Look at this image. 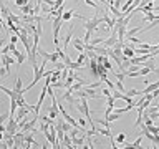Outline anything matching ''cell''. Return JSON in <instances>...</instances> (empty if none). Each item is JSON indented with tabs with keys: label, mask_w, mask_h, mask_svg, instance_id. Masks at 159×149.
Returning a JSON list of instances; mask_svg holds the SVG:
<instances>
[{
	"label": "cell",
	"mask_w": 159,
	"mask_h": 149,
	"mask_svg": "<svg viewBox=\"0 0 159 149\" xmlns=\"http://www.w3.org/2000/svg\"><path fill=\"white\" fill-rule=\"evenodd\" d=\"M27 58H28V53H20V55L15 58V60H17V65H22V63L27 60Z\"/></svg>",
	"instance_id": "obj_16"
},
{
	"label": "cell",
	"mask_w": 159,
	"mask_h": 149,
	"mask_svg": "<svg viewBox=\"0 0 159 149\" xmlns=\"http://www.w3.org/2000/svg\"><path fill=\"white\" fill-rule=\"evenodd\" d=\"M124 139H126V136H124V133H119L116 138H114V141H116V144H123Z\"/></svg>",
	"instance_id": "obj_17"
},
{
	"label": "cell",
	"mask_w": 159,
	"mask_h": 149,
	"mask_svg": "<svg viewBox=\"0 0 159 149\" xmlns=\"http://www.w3.org/2000/svg\"><path fill=\"white\" fill-rule=\"evenodd\" d=\"M86 22V31H95L98 28V25H99V23H103V17H95V18H91V20H85Z\"/></svg>",
	"instance_id": "obj_4"
},
{
	"label": "cell",
	"mask_w": 159,
	"mask_h": 149,
	"mask_svg": "<svg viewBox=\"0 0 159 149\" xmlns=\"http://www.w3.org/2000/svg\"><path fill=\"white\" fill-rule=\"evenodd\" d=\"M8 52H10V45H7V46H4V48H2V55H8Z\"/></svg>",
	"instance_id": "obj_24"
},
{
	"label": "cell",
	"mask_w": 159,
	"mask_h": 149,
	"mask_svg": "<svg viewBox=\"0 0 159 149\" xmlns=\"http://www.w3.org/2000/svg\"><path fill=\"white\" fill-rule=\"evenodd\" d=\"M4 45H5V40H0V48H2Z\"/></svg>",
	"instance_id": "obj_29"
},
{
	"label": "cell",
	"mask_w": 159,
	"mask_h": 149,
	"mask_svg": "<svg viewBox=\"0 0 159 149\" xmlns=\"http://www.w3.org/2000/svg\"><path fill=\"white\" fill-rule=\"evenodd\" d=\"M62 17H55L53 20V45H58V33H60V27H62Z\"/></svg>",
	"instance_id": "obj_3"
},
{
	"label": "cell",
	"mask_w": 159,
	"mask_h": 149,
	"mask_svg": "<svg viewBox=\"0 0 159 149\" xmlns=\"http://www.w3.org/2000/svg\"><path fill=\"white\" fill-rule=\"evenodd\" d=\"M108 106H114V98L108 96Z\"/></svg>",
	"instance_id": "obj_26"
},
{
	"label": "cell",
	"mask_w": 159,
	"mask_h": 149,
	"mask_svg": "<svg viewBox=\"0 0 159 149\" xmlns=\"http://www.w3.org/2000/svg\"><path fill=\"white\" fill-rule=\"evenodd\" d=\"M78 123H80V126H81V128H85V119L80 118V119H78Z\"/></svg>",
	"instance_id": "obj_28"
},
{
	"label": "cell",
	"mask_w": 159,
	"mask_h": 149,
	"mask_svg": "<svg viewBox=\"0 0 159 149\" xmlns=\"http://www.w3.org/2000/svg\"><path fill=\"white\" fill-rule=\"evenodd\" d=\"M36 55H40L41 58H43V60H46V62H51V63H57L58 62V53L55 52V53H48V52H45V50H36Z\"/></svg>",
	"instance_id": "obj_2"
},
{
	"label": "cell",
	"mask_w": 159,
	"mask_h": 149,
	"mask_svg": "<svg viewBox=\"0 0 159 149\" xmlns=\"http://www.w3.org/2000/svg\"><path fill=\"white\" fill-rule=\"evenodd\" d=\"M8 116H10V113H4V114H0V124H4L8 119Z\"/></svg>",
	"instance_id": "obj_20"
},
{
	"label": "cell",
	"mask_w": 159,
	"mask_h": 149,
	"mask_svg": "<svg viewBox=\"0 0 159 149\" xmlns=\"http://www.w3.org/2000/svg\"><path fill=\"white\" fill-rule=\"evenodd\" d=\"M71 38H73V27L70 28V31H68L67 35H65V38H63V46H62V48L67 53H68V43H70V40H71Z\"/></svg>",
	"instance_id": "obj_8"
},
{
	"label": "cell",
	"mask_w": 159,
	"mask_h": 149,
	"mask_svg": "<svg viewBox=\"0 0 159 149\" xmlns=\"http://www.w3.org/2000/svg\"><path fill=\"white\" fill-rule=\"evenodd\" d=\"M103 65H104V68H106V70H113V65H111V62L108 60V57H104V62H103Z\"/></svg>",
	"instance_id": "obj_18"
},
{
	"label": "cell",
	"mask_w": 159,
	"mask_h": 149,
	"mask_svg": "<svg viewBox=\"0 0 159 149\" xmlns=\"http://www.w3.org/2000/svg\"><path fill=\"white\" fill-rule=\"evenodd\" d=\"M76 80H78V78H76V75H75V70H70V71H68L67 80H65V88H70L73 83L76 81Z\"/></svg>",
	"instance_id": "obj_6"
},
{
	"label": "cell",
	"mask_w": 159,
	"mask_h": 149,
	"mask_svg": "<svg viewBox=\"0 0 159 149\" xmlns=\"http://www.w3.org/2000/svg\"><path fill=\"white\" fill-rule=\"evenodd\" d=\"M158 88H159V80H158V81H154V83H151L149 86L144 88L143 91H138V93H139V94H148V93H153L154 90H158Z\"/></svg>",
	"instance_id": "obj_7"
},
{
	"label": "cell",
	"mask_w": 159,
	"mask_h": 149,
	"mask_svg": "<svg viewBox=\"0 0 159 149\" xmlns=\"http://www.w3.org/2000/svg\"><path fill=\"white\" fill-rule=\"evenodd\" d=\"M20 12L23 13V15H35V13H33V8H32L30 3H27V5L20 7Z\"/></svg>",
	"instance_id": "obj_12"
},
{
	"label": "cell",
	"mask_w": 159,
	"mask_h": 149,
	"mask_svg": "<svg viewBox=\"0 0 159 149\" xmlns=\"http://www.w3.org/2000/svg\"><path fill=\"white\" fill-rule=\"evenodd\" d=\"M123 57H126V58H134V48H131L129 45L123 43Z\"/></svg>",
	"instance_id": "obj_10"
},
{
	"label": "cell",
	"mask_w": 159,
	"mask_h": 149,
	"mask_svg": "<svg viewBox=\"0 0 159 149\" xmlns=\"http://www.w3.org/2000/svg\"><path fill=\"white\" fill-rule=\"evenodd\" d=\"M103 38H93V40H90V45L91 46H95V45H99V43H103Z\"/></svg>",
	"instance_id": "obj_19"
},
{
	"label": "cell",
	"mask_w": 159,
	"mask_h": 149,
	"mask_svg": "<svg viewBox=\"0 0 159 149\" xmlns=\"http://www.w3.org/2000/svg\"><path fill=\"white\" fill-rule=\"evenodd\" d=\"M13 90H15L17 93H22V91H23V85H22V80H20V78H17L15 88H13ZM22 94H23V93H22Z\"/></svg>",
	"instance_id": "obj_15"
},
{
	"label": "cell",
	"mask_w": 159,
	"mask_h": 149,
	"mask_svg": "<svg viewBox=\"0 0 159 149\" xmlns=\"http://www.w3.org/2000/svg\"><path fill=\"white\" fill-rule=\"evenodd\" d=\"M151 94H153V98H158V96H159V88H158V90H154Z\"/></svg>",
	"instance_id": "obj_27"
},
{
	"label": "cell",
	"mask_w": 159,
	"mask_h": 149,
	"mask_svg": "<svg viewBox=\"0 0 159 149\" xmlns=\"http://www.w3.org/2000/svg\"><path fill=\"white\" fill-rule=\"evenodd\" d=\"M62 148H75V146H73V143H71V136H70V133H65V134H63Z\"/></svg>",
	"instance_id": "obj_9"
},
{
	"label": "cell",
	"mask_w": 159,
	"mask_h": 149,
	"mask_svg": "<svg viewBox=\"0 0 159 149\" xmlns=\"http://www.w3.org/2000/svg\"><path fill=\"white\" fill-rule=\"evenodd\" d=\"M23 144H25V133L23 131H17L13 134V148H23Z\"/></svg>",
	"instance_id": "obj_5"
},
{
	"label": "cell",
	"mask_w": 159,
	"mask_h": 149,
	"mask_svg": "<svg viewBox=\"0 0 159 149\" xmlns=\"http://www.w3.org/2000/svg\"><path fill=\"white\" fill-rule=\"evenodd\" d=\"M156 57H159V53H156Z\"/></svg>",
	"instance_id": "obj_30"
},
{
	"label": "cell",
	"mask_w": 159,
	"mask_h": 149,
	"mask_svg": "<svg viewBox=\"0 0 159 149\" xmlns=\"http://www.w3.org/2000/svg\"><path fill=\"white\" fill-rule=\"evenodd\" d=\"M126 94H128V96H131V98H133V96H138L139 93L136 91V90H128V91H126Z\"/></svg>",
	"instance_id": "obj_23"
},
{
	"label": "cell",
	"mask_w": 159,
	"mask_h": 149,
	"mask_svg": "<svg viewBox=\"0 0 159 149\" xmlns=\"http://www.w3.org/2000/svg\"><path fill=\"white\" fill-rule=\"evenodd\" d=\"M98 123H101V124H103V126H104L106 129H109V121H108L106 118H104V119H98Z\"/></svg>",
	"instance_id": "obj_21"
},
{
	"label": "cell",
	"mask_w": 159,
	"mask_h": 149,
	"mask_svg": "<svg viewBox=\"0 0 159 149\" xmlns=\"http://www.w3.org/2000/svg\"><path fill=\"white\" fill-rule=\"evenodd\" d=\"M80 99H81V101H78V104H80V106H76V109H78V111H80L81 114H85V118L88 119V123L91 124V128L96 129V128H95V121L91 119V113H90V108H88L86 98H80Z\"/></svg>",
	"instance_id": "obj_1"
},
{
	"label": "cell",
	"mask_w": 159,
	"mask_h": 149,
	"mask_svg": "<svg viewBox=\"0 0 159 149\" xmlns=\"http://www.w3.org/2000/svg\"><path fill=\"white\" fill-rule=\"evenodd\" d=\"M86 58H88V55H86V52H83V53H80V57H78V60H76V63L80 65V66L83 68V63L86 62Z\"/></svg>",
	"instance_id": "obj_14"
},
{
	"label": "cell",
	"mask_w": 159,
	"mask_h": 149,
	"mask_svg": "<svg viewBox=\"0 0 159 149\" xmlns=\"http://www.w3.org/2000/svg\"><path fill=\"white\" fill-rule=\"evenodd\" d=\"M17 41H18V35H15V33H12V35H10V43H12V45H15Z\"/></svg>",
	"instance_id": "obj_22"
},
{
	"label": "cell",
	"mask_w": 159,
	"mask_h": 149,
	"mask_svg": "<svg viewBox=\"0 0 159 149\" xmlns=\"http://www.w3.org/2000/svg\"><path fill=\"white\" fill-rule=\"evenodd\" d=\"M85 3H86V5H90V7H93V8H96V3H95L93 0H85Z\"/></svg>",
	"instance_id": "obj_25"
},
{
	"label": "cell",
	"mask_w": 159,
	"mask_h": 149,
	"mask_svg": "<svg viewBox=\"0 0 159 149\" xmlns=\"http://www.w3.org/2000/svg\"><path fill=\"white\" fill-rule=\"evenodd\" d=\"M76 15V13H75V10H68V12H63L62 13V20H70V18H73V17Z\"/></svg>",
	"instance_id": "obj_13"
},
{
	"label": "cell",
	"mask_w": 159,
	"mask_h": 149,
	"mask_svg": "<svg viewBox=\"0 0 159 149\" xmlns=\"http://www.w3.org/2000/svg\"><path fill=\"white\" fill-rule=\"evenodd\" d=\"M73 46H75L80 53L85 52V43H83V40H80V38H75V40H73Z\"/></svg>",
	"instance_id": "obj_11"
}]
</instances>
